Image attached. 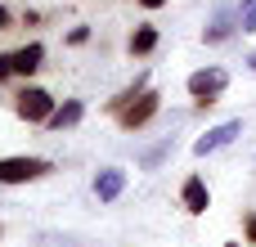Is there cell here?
Instances as JSON below:
<instances>
[{"label":"cell","mask_w":256,"mask_h":247,"mask_svg":"<svg viewBox=\"0 0 256 247\" xmlns=\"http://www.w3.org/2000/svg\"><path fill=\"white\" fill-rule=\"evenodd\" d=\"M184 90H189V99H194L198 108H212V104L230 90V72H225V68H198V72H189Z\"/></svg>","instance_id":"1"},{"label":"cell","mask_w":256,"mask_h":247,"mask_svg":"<svg viewBox=\"0 0 256 247\" xmlns=\"http://www.w3.org/2000/svg\"><path fill=\"white\" fill-rule=\"evenodd\" d=\"M54 108H58V99H54L50 90H40V86H22V90L14 94V112H18L27 126H45Z\"/></svg>","instance_id":"2"},{"label":"cell","mask_w":256,"mask_h":247,"mask_svg":"<svg viewBox=\"0 0 256 247\" xmlns=\"http://www.w3.org/2000/svg\"><path fill=\"white\" fill-rule=\"evenodd\" d=\"M50 171H54L50 158H32V153L0 158V184H32V180H45Z\"/></svg>","instance_id":"3"},{"label":"cell","mask_w":256,"mask_h":247,"mask_svg":"<svg viewBox=\"0 0 256 247\" xmlns=\"http://www.w3.org/2000/svg\"><path fill=\"white\" fill-rule=\"evenodd\" d=\"M158 112H162V94H158V90H144L140 99H130V104L117 112V126L135 135V130H144V126H148Z\"/></svg>","instance_id":"4"},{"label":"cell","mask_w":256,"mask_h":247,"mask_svg":"<svg viewBox=\"0 0 256 247\" xmlns=\"http://www.w3.org/2000/svg\"><path fill=\"white\" fill-rule=\"evenodd\" d=\"M238 135H243V117H230V122H220V126H207V135L194 140V153H198V158H212V153L230 148Z\"/></svg>","instance_id":"5"},{"label":"cell","mask_w":256,"mask_h":247,"mask_svg":"<svg viewBox=\"0 0 256 247\" xmlns=\"http://www.w3.org/2000/svg\"><path fill=\"white\" fill-rule=\"evenodd\" d=\"M180 207H184L189 216H207V207H212V189H207L202 176H189V180L180 184Z\"/></svg>","instance_id":"6"},{"label":"cell","mask_w":256,"mask_h":247,"mask_svg":"<svg viewBox=\"0 0 256 247\" xmlns=\"http://www.w3.org/2000/svg\"><path fill=\"white\" fill-rule=\"evenodd\" d=\"M234 32H238V9H225V4H220V9L212 14V22L202 27V40H207V45H225Z\"/></svg>","instance_id":"7"},{"label":"cell","mask_w":256,"mask_h":247,"mask_svg":"<svg viewBox=\"0 0 256 247\" xmlns=\"http://www.w3.org/2000/svg\"><path fill=\"white\" fill-rule=\"evenodd\" d=\"M14 54V76H36L40 72V63H45V40H27V45H18V50H9Z\"/></svg>","instance_id":"8"},{"label":"cell","mask_w":256,"mask_h":247,"mask_svg":"<svg viewBox=\"0 0 256 247\" xmlns=\"http://www.w3.org/2000/svg\"><path fill=\"white\" fill-rule=\"evenodd\" d=\"M158 45H162V32H158L153 22H140V27L126 36V54H130V58H148Z\"/></svg>","instance_id":"9"},{"label":"cell","mask_w":256,"mask_h":247,"mask_svg":"<svg viewBox=\"0 0 256 247\" xmlns=\"http://www.w3.org/2000/svg\"><path fill=\"white\" fill-rule=\"evenodd\" d=\"M126 194V171L122 166H104L99 176H94V198L99 202H117Z\"/></svg>","instance_id":"10"},{"label":"cell","mask_w":256,"mask_h":247,"mask_svg":"<svg viewBox=\"0 0 256 247\" xmlns=\"http://www.w3.org/2000/svg\"><path fill=\"white\" fill-rule=\"evenodd\" d=\"M81 117H86V104H81V99H63V104L50 112V122H45V126H50V130H72Z\"/></svg>","instance_id":"11"},{"label":"cell","mask_w":256,"mask_h":247,"mask_svg":"<svg viewBox=\"0 0 256 247\" xmlns=\"http://www.w3.org/2000/svg\"><path fill=\"white\" fill-rule=\"evenodd\" d=\"M144 90H148V72H140V76H135V81H130L126 90H117V94H112V99L104 104V112H112V117H117V112H122V108H126L130 99H140Z\"/></svg>","instance_id":"12"},{"label":"cell","mask_w":256,"mask_h":247,"mask_svg":"<svg viewBox=\"0 0 256 247\" xmlns=\"http://www.w3.org/2000/svg\"><path fill=\"white\" fill-rule=\"evenodd\" d=\"M238 32H256V0L238 4Z\"/></svg>","instance_id":"13"},{"label":"cell","mask_w":256,"mask_h":247,"mask_svg":"<svg viewBox=\"0 0 256 247\" xmlns=\"http://www.w3.org/2000/svg\"><path fill=\"white\" fill-rule=\"evenodd\" d=\"M243 243L256 247V212H243Z\"/></svg>","instance_id":"14"},{"label":"cell","mask_w":256,"mask_h":247,"mask_svg":"<svg viewBox=\"0 0 256 247\" xmlns=\"http://www.w3.org/2000/svg\"><path fill=\"white\" fill-rule=\"evenodd\" d=\"M166 153H171V140H166V144H158L153 153H144V166H158V162H162Z\"/></svg>","instance_id":"15"},{"label":"cell","mask_w":256,"mask_h":247,"mask_svg":"<svg viewBox=\"0 0 256 247\" xmlns=\"http://www.w3.org/2000/svg\"><path fill=\"white\" fill-rule=\"evenodd\" d=\"M14 81V54H0V86Z\"/></svg>","instance_id":"16"},{"label":"cell","mask_w":256,"mask_h":247,"mask_svg":"<svg viewBox=\"0 0 256 247\" xmlns=\"http://www.w3.org/2000/svg\"><path fill=\"white\" fill-rule=\"evenodd\" d=\"M86 40H90V27H72L68 32V45H86Z\"/></svg>","instance_id":"17"},{"label":"cell","mask_w":256,"mask_h":247,"mask_svg":"<svg viewBox=\"0 0 256 247\" xmlns=\"http://www.w3.org/2000/svg\"><path fill=\"white\" fill-rule=\"evenodd\" d=\"M135 4H140V9H148V14H158V9H166L171 0H135Z\"/></svg>","instance_id":"18"},{"label":"cell","mask_w":256,"mask_h":247,"mask_svg":"<svg viewBox=\"0 0 256 247\" xmlns=\"http://www.w3.org/2000/svg\"><path fill=\"white\" fill-rule=\"evenodd\" d=\"M9 22H14V14H9V4L0 0V32H9Z\"/></svg>","instance_id":"19"},{"label":"cell","mask_w":256,"mask_h":247,"mask_svg":"<svg viewBox=\"0 0 256 247\" xmlns=\"http://www.w3.org/2000/svg\"><path fill=\"white\" fill-rule=\"evenodd\" d=\"M248 72H252V76H256V50H252V54H248Z\"/></svg>","instance_id":"20"},{"label":"cell","mask_w":256,"mask_h":247,"mask_svg":"<svg viewBox=\"0 0 256 247\" xmlns=\"http://www.w3.org/2000/svg\"><path fill=\"white\" fill-rule=\"evenodd\" d=\"M225 247H243V243H225Z\"/></svg>","instance_id":"21"},{"label":"cell","mask_w":256,"mask_h":247,"mask_svg":"<svg viewBox=\"0 0 256 247\" xmlns=\"http://www.w3.org/2000/svg\"><path fill=\"white\" fill-rule=\"evenodd\" d=\"M0 238H4V230H0Z\"/></svg>","instance_id":"22"}]
</instances>
